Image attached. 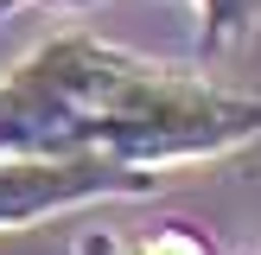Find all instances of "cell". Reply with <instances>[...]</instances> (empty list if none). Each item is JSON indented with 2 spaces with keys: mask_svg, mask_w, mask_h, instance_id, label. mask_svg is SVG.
<instances>
[{
  "mask_svg": "<svg viewBox=\"0 0 261 255\" xmlns=\"http://www.w3.org/2000/svg\"><path fill=\"white\" fill-rule=\"evenodd\" d=\"M261 134V96L223 89L89 32H58L0 76V153H109L127 166H191Z\"/></svg>",
  "mask_w": 261,
  "mask_h": 255,
  "instance_id": "1",
  "label": "cell"
},
{
  "mask_svg": "<svg viewBox=\"0 0 261 255\" xmlns=\"http://www.w3.org/2000/svg\"><path fill=\"white\" fill-rule=\"evenodd\" d=\"M147 191H160V172L109 153H0V230H25L102 198H147Z\"/></svg>",
  "mask_w": 261,
  "mask_h": 255,
  "instance_id": "2",
  "label": "cell"
},
{
  "mask_svg": "<svg viewBox=\"0 0 261 255\" xmlns=\"http://www.w3.org/2000/svg\"><path fill=\"white\" fill-rule=\"evenodd\" d=\"M70 255H211V242H204L191 223H166V230L134 236V242H127V236H109V230H89Z\"/></svg>",
  "mask_w": 261,
  "mask_h": 255,
  "instance_id": "3",
  "label": "cell"
},
{
  "mask_svg": "<svg viewBox=\"0 0 261 255\" xmlns=\"http://www.w3.org/2000/svg\"><path fill=\"white\" fill-rule=\"evenodd\" d=\"M191 7H198V51L204 58L236 51L261 19V0H191Z\"/></svg>",
  "mask_w": 261,
  "mask_h": 255,
  "instance_id": "4",
  "label": "cell"
},
{
  "mask_svg": "<svg viewBox=\"0 0 261 255\" xmlns=\"http://www.w3.org/2000/svg\"><path fill=\"white\" fill-rule=\"evenodd\" d=\"M25 7V0H0V19H7V13H19Z\"/></svg>",
  "mask_w": 261,
  "mask_h": 255,
  "instance_id": "5",
  "label": "cell"
},
{
  "mask_svg": "<svg viewBox=\"0 0 261 255\" xmlns=\"http://www.w3.org/2000/svg\"><path fill=\"white\" fill-rule=\"evenodd\" d=\"M51 7H96V0H51Z\"/></svg>",
  "mask_w": 261,
  "mask_h": 255,
  "instance_id": "6",
  "label": "cell"
}]
</instances>
